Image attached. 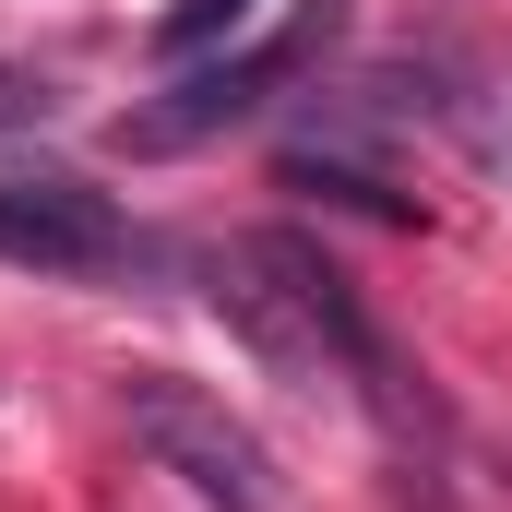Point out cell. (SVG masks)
I'll list each match as a JSON object with an SVG mask.
<instances>
[{
    "mask_svg": "<svg viewBox=\"0 0 512 512\" xmlns=\"http://www.w3.org/2000/svg\"><path fill=\"white\" fill-rule=\"evenodd\" d=\"M215 310L251 334L286 382H358V393L393 417V346L370 334L358 286L310 251V239H286V227L227 239V251H215Z\"/></svg>",
    "mask_w": 512,
    "mask_h": 512,
    "instance_id": "6da1fadb",
    "label": "cell"
},
{
    "mask_svg": "<svg viewBox=\"0 0 512 512\" xmlns=\"http://www.w3.org/2000/svg\"><path fill=\"white\" fill-rule=\"evenodd\" d=\"M120 417H131V441H143L167 477H191L215 512H274V465H262V441H251L203 382H179V370H131V382H120Z\"/></svg>",
    "mask_w": 512,
    "mask_h": 512,
    "instance_id": "7a4b0ae2",
    "label": "cell"
},
{
    "mask_svg": "<svg viewBox=\"0 0 512 512\" xmlns=\"http://www.w3.org/2000/svg\"><path fill=\"white\" fill-rule=\"evenodd\" d=\"M131 251L120 203L84 191V179H0V262L24 274H108Z\"/></svg>",
    "mask_w": 512,
    "mask_h": 512,
    "instance_id": "3957f363",
    "label": "cell"
},
{
    "mask_svg": "<svg viewBox=\"0 0 512 512\" xmlns=\"http://www.w3.org/2000/svg\"><path fill=\"white\" fill-rule=\"evenodd\" d=\"M322 36H334V0H322V12H298V24H286L274 48H251V60L179 72V84H167V108H143V120H131V143H143V155H167V143H203V131L251 120V108L286 84V72H298V60H310V48H322Z\"/></svg>",
    "mask_w": 512,
    "mask_h": 512,
    "instance_id": "277c9868",
    "label": "cell"
},
{
    "mask_svg": "<svg viewBox=\"0 0 512 512\" xmlns=\"http://www.w3.org/2000/svg\"><path fill=\"white\" fill-rule=\"evenodd\" d=\"M453 131H465V155H477V167H489V179L512 191V72L465 84V96H453Z\"/></svg>",
    "mask_w": 512,
    "mask_h": 512,
    "instance_id": "5b68a950",
    "label": "cell"
},
{
    "mask_svg": "<svg viewBox=\"0 0 512 512\" xmlns=\"http://www.w3.org/2000/svg\"><path fill=\"white\" fill-rule=\"evenodd\" d=\"M239 24H251V0H179V12L155 24V48L191 60V48H215V36H239Z\"/></svg>",
    "mask_w": 512,
    "mask_h": 512,
    "instance_id": "8992f818",
    "label": "cell"
},
{
    "mask_svg": "<svg viewBox=\"0 0 512 512\" xmlns=\"http://www.w3.org/2000/svg\"><path fill=\"white\" fill-rule=\"evenodd\" d=\"M24 108H48V84H24V72H0V120H24Z\"/></svg>",
    "mask_w": 512,
    "mask_h": 512,
    "instance_id": "52a82bcc",
    "label": "cell"
}]
</instances>
